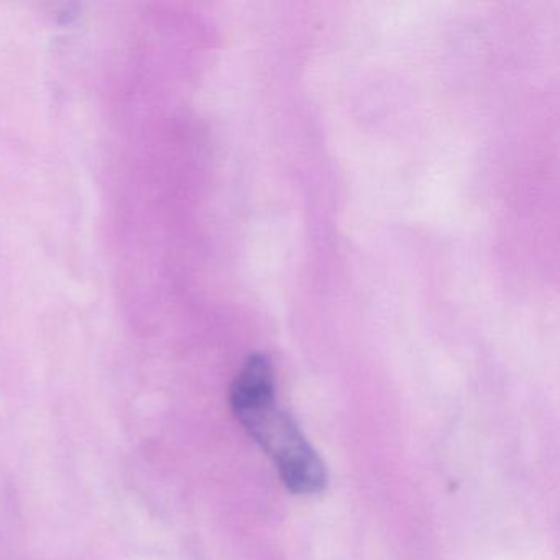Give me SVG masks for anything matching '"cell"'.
Listing matches in <instances>:
<instances>
[{"label":"cell","instance_id":"cell-1","mask_svg":"<svg viewBox=\"0 0 560 560\" xmlns=\"http://www.w3.org/2000/svg\"><path fill=\"white\" fill-rule=\"evenodd\" d=\"M275 388L270 360L255 353L232 383V412L275 462L281 480L293 493H317L326 487V465L293 419L281 411Z\"/></svg>","mask_w":560,"mask_h":560}]
</instances>
